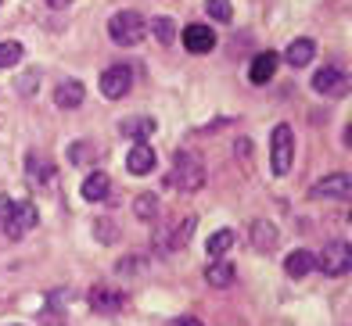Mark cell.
Wrapping results in <instances>:
<instances>
[{
  "mask_svg": "<svg viewBox=\"0 0 352 326\" xmlns=\"http://www.w3.org/2000/svg\"><path fill=\"white\" fill-rule=\"evenodd\" d=\"M108 36H111V43H119V47H137L144 36H148V19H144L140 11H133V8L116 11L108 19Z\"/></svg>",
  "mask_w": 352,
  "mask_h": 326,
  "instance_id": "6da1fadb",
  "label": "cell"
},
{
  "mask_svg": "<svg viewBox=\"0 0 352 326\" xmlns=\"http://www.w3.org/2000/svg\"><path fill=\"white\" fill-rule=\"evenodd\" d=\"M205 183V165L198 154L190 151H176L173 154V172H169V187H176L180 194H195Z\"/></svg>",
  "mask_w": 352,
  "mask_h": 326,
  "instance_id": "7a4b0ae2",
  "label": "cell"
},
{
  "mask_svg": "<svg viewBox=\"0 0 352 326\" xmlns=\"http://www.w3.org/2000/svg\"><path fill=\"white\" fill-rule=\"evenodd\" d=\"M270 161H274V176H287L295 161V133L292 126H274V137H270Z\"/></svg>",
  "mask_w": 352,
  "mask_h": 326,
  "instance_id": "3957f363",
  "label": "cell"
},
{
  "mask_svg": "<svg viewBox=\"0 0 352 326\" xmlns=\"http://www.w3.org/2000/svg\"><path fill=\"white\" fill-rule=\"evenodd\" d=\"M316 269L324 276H345L352 269V248L345 240H331L327 248L316 255Z\"/></svg>",
  "mask_w": 352,
  "mask_h": 326,
  "instance_id": "277c9868",
  "label": "cell"
},
{
  "mask_svg": "<svg viewBox=\"0 0 352 326\" xmlns=\"http://www.w3.org/2000/svg\"><path fill=\"white\" fill-rule=\"evenodd\" d=\"M36 222H40V216H36V205L33 201H14L11 216L4 219L0 230L8 233V240H22L29 230H36Z\"/></svg>",
  "mask_w": 352,
  "mask_h": 326,
  "instance_id": "5b68a950",
  "label": "cell"
},
{
  "mask_svg": "<svg viewBox=\"0 0 352 326\" xmlns=\"http://www.w3.org/2000/svg\"><path fill=\"white\" fill-rule=\"evenodd\" d=\"M313 90L324 93V97H345L349 90V75L342 65H324L316 75H313Z\"/></svg>",
  "mask_w": 352,
  "mask_h": 326,
  "instance_id": "8992f818",
  "label": "cell"
},
{
  "mask_svg": "<svg viewBox=\"0 0 352 326\" xmlns=\"http://www.w3.org/2000/svg\"><path fill=\"white\" fill-rule=\"evenodd\" d=\"M133 86V69L130 65H111V69H104L101 75V93L108 97V101H119V97H126Z\"/></svg>",
  "mask_w": 352,
  "mask_h": 326,
  "instance_id": "52a82bcc",
  "label": "cell"
},
{
  "mask_svg": "<svg viewBox=\"0 0 352 326\" xmlns=\"http://www.w3.org/2000/svg\"><path fill=\"white\" fill-rule=\"evenodd\" d=\"M87 301H90V308L94 312H101V316H116V312H122L126 308V294L122 290H116V287H108V283H98L87 294Z\"/></svg>",
  "mask_w": 352,
  "mask_h": 326,
  "instance_id": "ba28073f",
  "label": "cell"
},
{
  "mask_svg": "<svg viewBox=\"0 0 352 326\" xmlns=\"http://www.w3.org/2000/svg\"><path fill=\"white\" fill-rule=\"evenodd\" d=\"M190 233H195V216H184V219L169 222L166 230L158 233V248L162 251H180V248H187Z\"/></svg>",
  "mask_w": 352,
  "mask_h": 326,
  "instance_id": "9c48e42d",
  "label": "cell"
},
{
  "mask_svg": "<svg viewBox=\"0 0 352 326\" xmlns=\"http://www.w3.org/2000/svg\"><path fill=\"white\" fill-rule=\"evenodd\" d=\"M313 198H338V201H345V198H352V176L349 172H331V176H324L320 183H313Z\"/></svg>",
  "mask_w": 352,
  "mask_h": 326,
  "instance_id": "30bf717a",
  "label": "cell"
},
{
  "mask_svg": "<svg viewBox=\"0 0 352 326\" xmlns=\"http://www.w3.org/2000/svg\"><path fill=\"white\" fill-rule=\"evenodd\" d=\"M180 40H184V47H187L190 54H209L212 47H216V32H212L209 25L195 22V25H187V29L180 32Z\"/></svg>",
  "mask_w": 352,
  "mask_h": 326,
  "instance_id": "8fae6325",
  "label": "cell"
},
{
  "mask_svg": "<svg viewBox=\"0 0 352 326\" xmlns=\"http://www.w3.org/2000/svg\"><path fill=\"white\" fill-rule=\"evenodd\" d=\"M126 169H130L133 176H148L155 169V148H151V140H137L130 154H126Z\"/></svg>",
  "mask_w": 352,
  "mask_h": 326,
  "instance_id": "7c38bea8",
  "label": "cell"
},
{
  "mask_svg": "<svg viewBox=\"0 0 352 326\" xmlns=\"http://www.w3.org/2000/svg\"><path fill=\"white\" fill-rule=\"evenodd\" d=\"M25 176L33 179L36 187H47V183L54 179V161L47 158L43 151H29V154H25Z\"/></svg>",
  "mask_w": 352,
  "mask_h": 326,
  "instance_id": "4fadbf2b",
  "label": "cell"
},
{
  "mask_svg": "<svg viewBox=\"0 0 352 326\" xmlns=\"http://www.w3.org/2000/svg\"><path fill=\"white\" fill-rule=\"evenodd\" d=\"M83 101H87L83 83H79V79H61L58 90H54V104H58V108H65V111H72V108H79Z\"/></svg>",
  "mask_w": 352,
  "mask_h": 326,
  "instance_id": "5bb4252c",
  "label": "cell"
},
{
  "mask_svg": "<svg viewBox=\"0 0 352 326\" xmlns=\"http://www.w3.org/2000/svg\"><path fill=\"white\" fill-rule=\"evenodd\" d=\"M277 244H280V233H277L274 222H266V219H255V222H252V248H255V251L270 255Z\"/></svg>",
  "mask_w": 352,
  "mask_h": 326,
  "instance_id": "9a60e30c",
  "label": "cell"
},
{
  "mask_svg": "<svg viewBox=\"0 0 352 326\" xmlns=\"http://www.w3.org/2000/svg\"><path fill=\"white\" fill-rule=\"evenodd\" d=\"M313 58H316V43L306 40V36H302V40H292V43H287V51H284V61L292 65V69H306Z\"/></svg>",
  "mask_w": 352,
  "mask_h": 326,
  "instance_id": "2e32d148",
  "label": "cell"
},
{
  "mask_svg": "<svg viewBox=\"0 0 352 326\" xmlns=\"http://www.w3.org/2000/svg\"><path fill=\"white\" fill-rule=\"evenodd\" d=\"M313 269H316V255L313 251H302L298 248V251H292V255L284 258V272L292 276V280H302V276H309Z\"/></svg>",
  "mask_w": 352,
  "mask_h": 326,
  "instance_id": "e0dca14e",
  "label": "cell"
},
{
  "mask_svg": "<svg viewBox=\"0 0 352 326\" xmlns=\"http://www.w3.org/2000/svg\"><path fill=\"white\" fill-rule=\"evenodd\" d=\"M277 54L274 51H266V54H259V58H255L252 61V69H248V79H252V83L255 86H263V83H270V79H274V72H277Z\"/></svg>",
  "mask_w": 352,
  "mask_h": 326,
  "instance_id": "ac0fdd59",
  "label": "cell"
},
{
  "mask_svg": "<svg viewBox=\"0 0 352 326\" xmlns=\"http://www.w3.org/2000/svg\"><path fill=\"white\" fill-rule=\"evenodd\" d=\"M234 276H237L234 266L223 262V258H212V262L205 266V283H209V287H219V290H223V287L234 283Z\"/></svg>",
  "mask_w": 352,
  "mask_h": 326,
  "instance_id": "d6986e66",
  "label": "cell"
},
{
  "mask_svg": "<svg viewBox=\"0 0 352 326\" xmlns=\"http://www.w3.org/2000/svg\"><path fill=\"white\" fill-rule=\"evenodd\" d=\"M108 190H111V183H108V176H104V172H90V176L83 179V187H79V194H83L90 205L104 201V198H108Z\"/></svg>",
  "mask_w": 352,
  "mask_h": 326,
  "instance_id": "ffe728a7",
  "label": "cell"
},
{
  "mask_svg": "<svg viewBox=\"0 0 352 326\" xmlns=\"http://www.w3.org/2000/svg\"><path fill=\"white\" fill-rule=\"evenodd\" d=\"M155 129H158V122H155V119L137 115V119H126V122L119 126V133H122V137H133V140H151Z\"/></svg>",
  "mask_w": 352,
  "mask_h": 326,
  "instance_id": "44dd1931",
  "label": "cell"
},
{
  "mask_svg": "<svg viewBox=\"0 0 352 326\" xmlns=\"http://www.w3.org/2000/svg\"><path fill=\"white\" fill-rule=\"evenodd\" d=\"M234 240H237L234 230H216V233L209 237V244H205V251H209V258H223V255L234 248Z\"/></svg>",
  "mask_w": 352,
  "mask_h": 326,
  "instance_id": "7402d4cb",
  "label": "cell"
},
{
  "mask_svg": "<svg viewBox=\"0 0 352 326\" xmlns=\"http://www.w3.org/2000/svg\"><path fill=\"white\" fill-rule=\"evenodd\" d=\"M148 32H155V40L162 43V47H173L176 43V22L173 19H151V25H148Z\"/></svg>",
  "mask_w": 352,
  "mask_h": 326,
  "instance_id": "603a6c76",
  "label": "cell"
},
{
  "mask_svg": "<svg viewBox=\"0 0 352 326\" xmlns=\"http://www.w3.org/2000/svg\"><path fill=\"white\" fill-rule=\"evenodd\" d=\"M133 216L140 222H151L158 216V198H155V194H137V198H133Z\"/></svg>",
  "mask_w": 352,
  "mask_h": 326,
  "instance_id": "cb8c5ba5",
  "label": "cell"
},
{
  "mask_svg": "<svg viewBox=\"0 0 352 326\" xmlns=\"http://www.w3.org/2000/svg\"><path fill=\"white\" fill-rule=\"evenodd\" d=\"M22 61V43L19 40H4L0 43V69H14Z\"/></svg>",
  "mask_w": 352,
  "mask_h": 326,
  "instance_id": "d4e9b609",
  "label": "cell"
},
{
  "mask_svg": "<svg viewBox=\"0 0 352 326\" xmlns=\"http://www.w3.org/2000/svg\"><path fill=\"white\" fill-rule=\"evenodd\" d=\"M69 158L76 161V165H90V161L98 158V148H94V143H87V140H76L72 148H69Z\"/></svg>",
  "mask_w": 352,
  "mask_h": 326,
  "instance_id": "484cf974",
  "label": "cell"
},
{
  "mask_svg": "<svg viewBox=\"0 0 352 326\" xmlns=\"http://www.w3.org/2000/svg\"><path fill=\"white\" fill-rule=\"evenodd\" d=\"M205 8H209V14H212L216 22H230V19H234V11H230V0H209Z\"/></svg>",
  "mask_w": 352,
  "mask_h": 326,
  "instance_id": "4316f807",
  "label": "cell"
},
{
  "mask_svg": "<svg viewBox=\"0 0 352 326\" xmlns=\"http://www.w3.org/2000/svg\"><path fill=\"white\" fill-rule=\"evenodd\" d=\"M94 233H98L101 244H111V240H116V226H111L108 219H98V222H94Z\"/></svg>",
  "mask_w": 352,
  "mask_h": 326,
  "instance_id": "83f0119b",
  "label": "cell"
},
{
  "mask_svg": "<svg viewBox=\"0 0 352 326\" xmlns=\"http://www.w3.org/2000/svg\"><path fill=\"white\" fill-rule=\"evenodd\" d=\"M40 326H69V323H65V316H61L58 308H47V312L40 316Z\"/></svg>",
  "mask_w": 352,
  "mask_h": 326,
  "instance_id": "f1b7e54d",
  "label": "cell"
},
{
  "mask_svg": "<svg viewBox=\"0 0 352 326\" xmlns=\"http://www.w3.org/2000/svg\"><path fill=\"white\" fill-rule=\"evenodd\" d=\"M11 208H14V201H11V198H0V226H4V219L11 216Z\"/></svg>",
  "mask_w": 352,
  "mask_h": 326,
  "instance_id": "f546056e",
  "label": "cell"
},
{
  "mask_svg": "<svg viewBox=\"0 0 352 326\" xmlns=\"http://www.w3.org/2000/svg\"><path fill=\"white\" fill-rule=\"evenodd\" d=\"M173 326H201V319H195V316H180Z\"/></svg>",
  "mask_w": 352,
  "mask_h": 326,
  "instance_id": "4dcf8cb0",
  "label": "cell"
},
{
  "mask_svg": "<svg viewBox=\"0 0 352 326\" xmlns=\"http://www.w3.org/2000/svg\"><path fill=\"white\" fill-rule=\"evenodd\" d=\"M47 4H51L54 11H61V8H69V4H72V0H47Z\"/></svg>",
  "mask_w": 352,
  "mask_h": 326,
  "instance_id": "1f68e13d",
  "label": "cell"
},
{
  "mask_svg": "<svg viewBox=\"0 0 352 326\" xmlns=\"http://www.w3.org/2000/svg\"><path fill=\"white\" fill-rule=\"evenodd\" d=\"M0 4H4V0H0Z\"/></svg>",
  "mask_w": 352,
  "mask_h": 326,
  "instance_id": "d6a6232c",
  "label": "cell"
}]
</instances>
